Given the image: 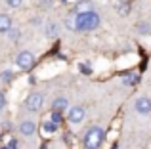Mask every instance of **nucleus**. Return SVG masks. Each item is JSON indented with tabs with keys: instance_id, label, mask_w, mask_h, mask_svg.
I'll list each match as a JSON object with an SVG mask.
<instances>
[{
	"instance_id": "nucleus-7",
	"label": "nucleus",
	"mask_w": 151,
	"mask_h": 149,
	"mask_svg": "<svg viewBox=\"0 0 151 149\" xmlns=\"http://www.w3.org/2000/svg\"><path fill=\"white\" fill-rule=\"evenodd\" d=\"M88 11H94V4H92V0H81V2L75 6V11H73V14L81 15V14H88Z\"/></svg>"
},
{
	"instance_id": "nucleus-6",
	"label": "nucleus",
	"mask_w": 151,
	"mask_h": 149,
	"mask_svg": "<svg viewBox=\"0 0 151 149\" xmlns=\"http://www.w3.org/2000/svg\"><path fill=\"white\" fill-rule=\"evenodd\" d=\"M84 115H86V111H84V107H81V105L71 107L69 111H67V119H69V122H73V124L81 122V120L84 119Z\"/></svg>"
},
{
	"instance_id": "nucleus-21",
	"label": "nucleus",
	"mask_w": 151,
	"mask_h": 149,
	"mask_svg": "<svg viewBox=\"0 0 151 149\" xmlns=\"http://www.w3.org/2000/svg\"><path fill=\"white\" fill-rule=\"evenodd\" d=\"M17 145H19L17 140H10V142H8V147H6V149H17Z\"/></svg>"
},
{
	"instance_id": "nucleus-19",
	"label": "nucleus",
	"mask_w": 151,
	"mask_h": 149,
	"mask_svg": "<svg viewBox=\"0 0 151 149\" xmlns=\"http://www.w3.org/2000/svg\"><path fill=\"white\" fill-rule=\"evenodd\" d=\"M8 33H10V38H12V40H19V29H10Z\"/></svg>"
},
{
	"instance_id": "nucleus-17",
	"label": "nucleus",
	"mask_w": 151,
	"mask_h": 149,
	"mask_svg": "<svg viewBox=\"0 0 151 149\" xmlns=\"http://www.w3.org/2000/svg\"><path fill=\"white\" fill-rule=\"evenodd\" d=\"M138 31H140V33H144V34H149L151 33V27L147 25V23H140V25H138Z\"/></svg>"
},
{
	"instance_id": "nucleus-10",
	"label": "nucleus",
	"mask_w": 151,
	"mask_h": 149,
	"mask_svg": "<svg viewBox=\"0 0 151 149\" xmlns=\"http://www.w3.org/2000/svg\"><path fill=\"white\" fill-rule=\"evenodd\" d=\"M12 29V17L8 14H0V33H8Z\"/></svg>"
},
{
	"instance_id": "nucleus-24",
	"label": "nucleus",
	"mask_w": 151,
	"mask_h": 149,
	"mask_svg": "<svg viewBox=\"0 0 151 149\" xmlns=\"http://www.w3.org/2000/svg\"><path fill=\"white\" fill-rule=\"evenodd\" d=\"M61 2H67V0H61Z\"/></svg>"
},
{
	"instance_id": "nucleus-5",
	"label": "nucleus",
	"mask_w": 151,
	"mask_h": 149,
	"mask_svg": "<svg viewBox=\"0 0 151 149\" xmlns=\"http://www.w3.org/2000/svg\"><path fill=\"white\" fill-rule=\"evenodd\" d=\"M134 109H136L140 115H149L151 113V100L147 96H142L136 100V103H134Z\"/></svg>"
},
{
	"instance_id": "nucleus-9",
	"label": "nucleus",
	"mask_w": 151,
	"mask_h": 149,
	"mask_svg": "<svg viewBox=\"0 0 151 149\" xmlns=\"http://www.w3.org/2000/svg\"><path fill=\"white\" fill-rule=\"evenodd\" d=\"M52 107H54V111H58V113H61V111H65L67 107H69V101H67V97H55L54 100V103H52Z\"/></svg>"
},
{
	"instance_id": "nucleus-3",
	"label": "nucleus",
	"mask_w": 151,
	"mask_h": 149,
	"mask_svg": "<svg viewBox=\"0 0 151 149\" xmlns=\"http://www.w3.org/2000/svg\"><path fill=\"white\" fill-rule=\"evenodd\" d=\"M15 63H17L19 69H23V71H29V69L35 67V56L29 52V50H23V52L17 54V57H15Z\"/></svg>"
},
{
	"instance_id": "nucleus-1",
	"label": "nucleus",
	"mask_w": 151,
	"mask_h": 149,
	"mask_svg": "<svg viewBox=\"0 0 151 149\" xmlns=\"http://www.w3.org/2000/svg\"><path fill=\"white\" fill-rule=\"evenodd\" d=\"M103 140H105V130L101 126H90L82 138V143H84V149H100Z\"/></svg>"
},
{
	"instance_id": "nucleus-4",
	"label": "nucleus",
	"mask_w": 151,
	"mask_h": 149,
	"mask_svg": "<svg viewBox=\"0 0 151 149\" xmlns=\"http://www.w3.org/2000/svg\"><path fill=\"white\" fill-rule=\"evenodd\" d=\"M42 103H44V97H42V94H38V92H33L25 100V107L29 109L31 113H38L42 109Z\"/></svg>"
},
{
	"instance_id": "nucleus-15",
	"label": "nucleus",
	"mask_w": 151,
	"mask_h": 149,
	"mask_svg": "<svg viewBox=\"0 0 151 149\" xmlns=\"http://www.w3.org/2000/svg\"><path fill=\"white\" fill-rule=\"evenodd\" d=\"M42 128H44V132H48V134H54V132L58 130V126H55V124L52 122V120H46V122H44V126H42Z\"/></svg>"
},
{
	"instance_id": "nucleus-20",
	"label": "nucleus",
	"mask_w": 151,
	"mask_h": 149,
	"mask_svg": "<svg viewBox=\"0 0 151 149\" xmlns=\"http://www.w3.org/2000/svg\"><path fill=\"white\" fill-rule=\"evenodd\" d=\"M0 78H2V80H4V82H10V80H12V78H14V74H12L10 71H4L2 74H0Z\"/></svg>"
},
{
	"instance_id": "nucleus-14",
	"label": "nucleus",
	"mask_w": 151,
	"mask_h": 149,
	"mask_svg": "<svg viewBox=\"0 0 151 149\" xmlns=\"http://www.w3.org/2000/svg\"><path fill=\"white\" fill-rule=\"evenodd\" d=\"M46 34H48V37H55V34H58V25H55V23H48V25H46Z\"/></svg>"
},
{
	"instance_id": "nucleus-16",
	"label": "nucleus",
	"mask_w": 151,
	"mask_h": 149,
	"mask_svg": "<svg viewBox=\"0 0 151 149\" xmlns=\"http://www.w3.org/2000/svg\"><path fill=\"white\" fill-rule=\"evenodd\" d=\"M138 80H140V77H138V74H128V77L124 78V84L130 86V84H136Z\"/></svg>"
},
{
	"instance_id": "nucleus-2",
	"label": "nucleus",
	"mask_w": 151,
	"mask_h": 149,
	"mask_svg": "<svg viewBox=\"0 0 151 149\" xmlns=\"http://www.w3.org/2000/svg\"><path fill=\"white\" fill-rule=\"evenodd\" d=\"M100 21H101V17H100V14H96V11L81 14V15H77V29L78 31H94L98 25H100Z\"/></svg>"
},
{
	"instance_id": "nucleus-12",
	"label": "nucleus",
	"mask_w": 151,
	"mask_h": 149,
	"mask_svg": "<svg viewBox=\"0 0 151 149\" xmlns=\"http://www.w3.org/2000/svg\"><path fill=\"white\" fill-rule=\"evenodd\" d=\"M50 120L55 124V126H59V124H61V120H63V115H61V113H58V111H52Z\"/></svg>"
},
{
	"instance_id": "nucleus-18",
	"label": "nucleus",
	"mask_w": 151,
	"mask_h": 149,
	"mask_svg": "<svg viewBox=\"0 0 151 149\" xmlns=\"http://www.w3.org/2000/svg\"><path fill=\"white\" fill-rule=\"evenodd\" d=\"M6 4H8L10 8H19V6L23 4V0H6Z\"/></svg>"
},
{
	"instance_id": "nucleus-22",
	"label": "nucleus",
	"mask_w": 151,
	"mask_h": 149,
	"mask_svg": "<svg viewBox=\"0 0 151 149\" xmlns=\"http://www.w3.org/2000/svg\"><path fill=\"white\" fill-rule=\"evenodd\" d=\"M4 105H6V96H4V94L0 92V109H2Z\"/></svg>"
},
{
	"instance_id": "nucleus-11",
	"label": "nucleus",
	"mask_w": 151,
	"mask_h": 149,
	"mask_svg": "<svg viewBox=\"0 0 151 149\" xmlns=\"http://www.w3.org/2000/svg\"><path fill=\"white\" fill-rule=\"evenodd\" d=\"M65 27L69 31H78L77 29V15H75V14H71V15L65 17Z\"/></svg>"
},
{
	"instance_id": "nucleus-8",
	"label": "nucleus",
	"mask_w": 151,
	"mask_h": 149,
	"mask_svg": "<svg viewBox=\"0 0 151 149\" xmlns=\"http://www.w3.org/2000/svg\"><path fill=\"white\" fill-rule=\"evenodd\" d=\"M19 132H21L23 136H33L35 132H37V124H35L33 120H23V122L19 124Z\"/></svg>"
},
{
	"instance_id": "nucleus-23",
	"label": "nucleus",
	"mask_w": 151,
	"mask_h": 149,
	"mask_svg": "<svg viewBox=\"0 0 151 149\" xmlns=\"http://www.w3.org/2000/svg\"><path fill=\"white\" fill-rule=\"evenodd\" d=\"M38 2H40L42 6H50V4H52V0H38Z\"/></svg>"
},
{
	"instance_id": "nucleus-13",
	"label": "nucleus",
	"mask_w": 151,
	"mask_h": 149,
	"mask_svg": "<svg viewBox=\"0 0 151 149\" xmlns=\"http://www.w3.org/2000/svg\"><path fill=\"white\" fill-rule=\"evenodd\" d=\"M117 11H119V14H122V15H126V14L130 11L128 2H119V4H117Z\"/></svg>"
}]
</instances>
